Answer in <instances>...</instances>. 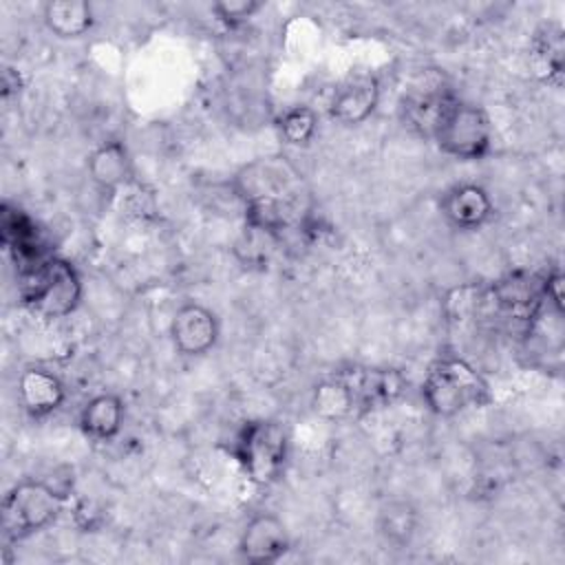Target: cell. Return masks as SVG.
Returning <instances> with one entry per match:
<instances>
[{"label": "cell", "instance_id": "cell-6", "mask_svg": "<svg viewBox=\"0 0 565 565\" xmlns=\"http://www.w3.org/2000/svg\"><path fill=\"white\" fill-rule=\"evenodd\" d=\"M300 188L298 170L285 157H263L234 174V190L243 201L258 196L296 199Z\"/></svg>", "mask_w": 565, "mask_h": 565}, {"label": "cell", "instance_id": "cell-8", "mask_svg": "<svg viewBox=\"0 0 565 565\" xmlns=\"http://www.w3.org/2000/svg\"><path fill=\"white\" fill-rule=\"evenodd\" d=\"M218 318L201 302H183L170 320V338L181 355L199 358L214 349L218 340Z\"/></svg>", "mask_w": 565, "mask_h": 565}, {"label": "cell", "instance_id": "cell-25", "mask_svg": "<svg viewBox=\"0 0 565 565\" xmlns=\"http://www.w3.org/2000/svg\"><path fill=\"white\" fill-rule=\"evenodd\" d=\"M543 296L561 311L563 309V274L558 269L543 278Z\"/></svg>", "mask_w": 565, "mask_h": 565}, {"label": "cell", "instance_id": "cell-23", "mask_svg": "<svg viewBox=\"0 0 565 565\" xmlns=\"http://www.w3.org/2000/svg\"><path fill=\"white\" fill-rule=\"evenodd\" d=\"M417 525V514L406 501H391L380 512V530L386 541L395 545H404L411 541Z\"/></svg>", "mask_w": 565, "mask_h": 565}, {"label": "cell", "instance_id": "cell-24", "mask_svg": "<svg viewBox=\"0 0 565 565\" xmlns=\"http://www.w3.org/2000/svg\"><path fill=\"white\" fill-rule=\"evenodd\" d=\"M260 9H263V2L258 0H221L212 4V13L225 26H241L249 22Z\"/></svg>", "mask_w": 565, "mask_h": 565}, {"label": "cell", "instance_id": "cell-11", "mask_svg": "<svg viewBox=\"0 0 565 565\" xmlns=\"http://www.w3.org/2000/svg\"><path fill=\"white\" fill-rule=\"evenodd\" d=\"M335 375H340L353 391L355 406L360 413L391 404L402 395L406 386L404 377L395 369L353 366L347 371H338Z\"/></svg>", "mask_w": 565, "mask_h": 565}, {"label": "cell", "instance_id": "cell-17", "mask_svg": "<svg viewBox=\"0 0 565 565\" xmlns=\"http://www.w3.org/2000/svg\"><path fill=\"white\" fill-rule=\"evenodd\" d=\"M532 66L539 77L547 84L561 86L563 84V29L556 22L543 24L532 40Z\"/></svg>", "mask_w": 565, "mask_h": 565}, {"label": "cell", "instance_id": "cell-16", "mask_svg": "<svg viewBox=\"0 0 565 565\" xmlns=\"http://www.w3.org/2000/svg\"><path fill=\"white\" fill-rule=\"evenodd\" d=\"M44 26L62 40H77L95 24L93 7L86 0H51L42 7Z\"/></svg>", "mask_w": 565, "mask_h": 565}, {"label": "cell", "instance_id": "cell-15", "mask_svg": "<svg viewBox=\"0 0 565 565\" xmlns=\"http://www.w3.org/2000/svg\"><path fill=\"white\" fill-rule=\"evenodd\" d=\"M543 280L512 274L494 285V300L499 307L516 320H532L543 300Z\"/></svg>", "mask_w": 565, "mask_h": 565}, {"label": "cell", "instance_id": "cell-13", "mask_svg": "<svg viewBox=\"0 0 565 565\" xmlns=\"http://www.w3.org/2000/svg\"><path fill=\"white\" fill-rule=\"evenodd\" d=\"M86 170L95 188L115 194L130 181H135V168L128 148L119 139H108L90 150L86 157Z\"/></svg>", "mask_w": 565, "mask_h": 565}, {"label": "cell", "instance_id": "cell-18", "mask_svg": "<svg viewBox=\"0 0 565 565\" xmlns=\"http://www.w3.org/2000/svg\"><path fill=\"white\" fill-rule=\"evenodd\" d=\"M296 218V199L282 196H258L245 201V225L256 227L276 236L294 223Z\"/></svg>", "mask_w": 565, "mask_h": 565}, {"label": "cell", "instance_id": "cell-5", "mask_svg": "<svg viewBox=\"0 0 565 565\" xmlns=\"http://www.w3.org/2000/svg\"><path fill=\"white\" fill-rule=\"evenodd\" d=\"M433 139L444 154L477 161L490 152L492 124L481 106L455 97L441 115Z\"/></svg>", "mask_w": 565, "mask_h": 565}, {"label": "cell", "instance_id": "cell-7", "mask_svg": "<svg viewBox=\"0 0 565 565\" xmlns=\"http://www.w3.org/2000/svg\"><path fill=\"white\" fill-rule=\"evenodd\" d=\"M291 547L285 521L274 512H258L247 519L238 536V554L252 565L280 561Z\"/></svg>", "mask_w": 565, "mask_h": 565}, {"label": "cell", "instance_id": "cell-3", "mask_svg": "<svg viewBox=\"0 0 565 565\" xmlns=\"http://www.w3.org/2000/svg\"><path fill=\"white\" fill-rule=\"evenodd\" d=\"M66 492L44 479H24L2 499V536L22 541L49 527L64 510Z\"/></svg>", "mask_w": 565, "mask_h": 565}, {"label": "cell", "instance_id": "cell-9", "mask_svg": "<svg viewBox=\"0 0 565 565\" xmlns=\"http://www.w3.org/2000/svg\"><path fill=\"white\" fill-rule=\"evenodd\" d=\"M380 104V79L373 73H349L333 90L329 117L342 126H360Z\"/></svg>", "mask_w": 565, "mask_h": 565}, {"label": "cell", "instance_id": "cell-4", "mask_svg": "<svg viewBox=\"0 0 565 565\" xmlns=\"http://www.w3.org/2000/svg\"><path fill=\"white\" fill-rule=\"evenodd\" d=\"M289 439L276 419L247 422L234 441V457L254 486L267 488L276 483L287 466Z\"/></svg>", "mask_w": 565, "mask_h": 565}, {"label": "cell", "instance_id": "cell-22", "mask_svg": "<svg viewBox=\"0 0 565 565\" xmlns=\"http://www.w3.org/2000/svg\"><path fill=\"white\" fill-rule=\"evenodd\" d=\"M278 243H280V236L245 225L241 238L234 245V252L245 267H265L274 256Z\"/></svg>", "mask_w": 565, "mask_h": 565}, {"label": "cell", "instance_id": "cell-14", "mask_svg": "<svg viewBox=\"0 0 565 565\" xmlns=\"http://www.w3.org/2000/svg\"><path fill=\"white\" fill-rule=\"evenodd\" d=\"M126 408L117 393H99L79 411V430L93 441H110L124 426Z\"/></svg>", "mask_w": 565, "mask_h": 565}, {"label": "cell", "instance_id": "cell-10", "mask_svg": "<svg viewBox=\"0 0 565 565\" xmlns=\"http://www.w3.org/2000/svg\"><path fill=\"white\" fill-rule=\"evenodd\" d=\"M439 212L455 230H479L494 216L490 194L477 183H457L441 194Z\"/></svg>", "mask_w": 565, "mask_h": 565}, {"label": "cell", "instance_id": "cell-2", "mask_svg": "<svg viewBox=\"0 0 565 565\" xmlns=\"http://www.w3.org/2000/svg\"><path fill=\"white\" fill-rule=\"evenodd\" d=\"M20 298L40 318H64L82 300L79 274L68 260L46 256L38 265L20 269Z\"/></svg>", "mask_w": 565, "mask_h": 565}, {"label": "cell", "instance_id": "cell-19", "mask_svg": "<svg viewBox=\"0 0 565 565\" xmlns=\"http://www.w3.org/2000/svg\"><path fill=\"white\" fill-rule=\"evenodd\" d=\"M455 99V95L450 90H428V93H417L413 97H408L404 102V121L417 130L424 137L435 135V128L441 119V115L446 113V108L450 106V102Z\"/></svg>", "mask_w": 565, "mask_h": 565}, {"label": "cell", "instance_id": "cell-12", "mask_svg": "<svg viewBox=\"0 0 565 565\" xmlns=\"http://www.w3.org/2000/svg\"><path fill=\"white\" fill-rule=\"evenodd\" d=\"M62 380L44 366H26L18 377V402L33 419L53 415L64 404Z\"/></svg>", "mask_w": 565, "mask_h": 565}, {"label": "cell", "instance_id": "cell-20", "mask_svg": "<svg viewBox=\"0 0 565 565\" xmlns=\"http://www.w3.org/2000/svg\"><path fill=\"white\" fill-rule=\"evenodd\" d=\"M311 406H313V413L320 415L322 419H344L358 413L353 391L340 375H333L316 384L311 395Z\"/></svg>", "mask_w": 565, "mask_h": 565}, {"label": "cell", "instance_id": "cell-21", "mask_svg": "<svg viewBox=\"0 0 565 565\" xmlns=\"http://www.w3.org/2000/svg\"><path fill=\"white\" fill-rule=\"evenodd\" d=\"M278 135L289 146H307L318 130V115L309 106H291L276 119Z\"/></svg>", "mask_w": 565, "mask_h": 565}, {"label": "cell", "instance_id": "cell-1", "mask_svg": "<svg viewBox=\"0 0 565 565\" xmlns=\"http://www.w3.org/2000/svg\"><path fill=\"white\" fill-rule=\"evenodd\" d=\"M422 397L437 417H455L490 399L488 382L481 373L457 355L437 358L422 382Z\"/></svg>", "mask_w": 565, "mask_h": 565}]
</instances>
